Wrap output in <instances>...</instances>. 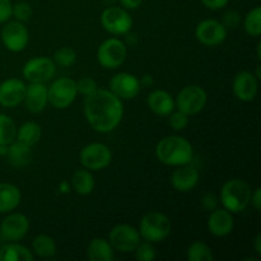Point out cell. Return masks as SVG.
<instances>
[{"instance_id": "obj_1", "label": "cell", "mask_w": 261, "mask_h": 261, "mask_svg": "<svg viewBox=\"0 0 261 261\" xmlns=\"http://www.w3.org/2000/svg\"><path fill=\"white\" fill-rule=\"evenodd\" d=\"M84 116L96 132L106 134L119 126L124 116V105L110 89L98 88L84 98Z\"/></svg>"}, {"instance_id": "obj_2", "label": "cell", "mask_w": 261, "mask_h": 261, "mask_svg": "<svg viewBox=\"0 0 261 261\" xmlns=\"http://www.w3.org/2000/svg\"><path fill=\"white\" fill-rule=\"evenodd\" d=\"M155 155L158 161L166 166L189 165L194 158V149L191 143L184 137L170 135L158 142L155 147Z\"/></svg>"}, {"instance_id": "obj_3", "label": "cell", "mask_w": 261, "mask_h": 261, "mask_svg": "<svg viewBox=\"0 0 261 261\" xmlns=\"http://www.w3.org/2000/svg\"><path fill=\"white\" fill-rule=\"evenodd\" d=\"M251 188L241 178H232L227 181L221 189V200L224 209L233 213L245 211L250 204Z\"/></svg>"}, {"instance_id": "obj_4", "label": "cell", "mask_w": 261, "mask_h": 261, "mask_svg": "<svg viewBox=\"0 0 261 261\" xmlns=\"http://www.w3.org/2000/svg\"><path fill=\"white\" fill-rule=\"evenodd\" d=\"M171 229L172 224L166 214L161 212H149L140 219L138 231L143 240L157 244L170 236Z\"/></svg>"}, {"instance_id": "obj_5", "label": "cell", "mask_w": 261, "mask_h": 261, "mask_svg": "<svg viewBox=\"0 0 261 261\" xmlns=\"http://www.w3.org/2000/svg\"><path fill=\"white\" fill-rule=\"evenodd\" d=\"M78 96L76 82L71 78L61 76L53 82L47 88V98L51 106L58 110H64L70 106Z\"/></svg>"}, {"instance_id": "obj_6", "label": "cell", "mask_w": 261, "mask_h": 261, "mask_svg": "<svg viewBox=\"0 0 261 261\" xmlns=\"http://www.w3.org/2000/svg\"><path fill=\"white\" fill-rule=\"evenodd\" d=\"M208 96L203 87L196 86V84H190L181 89L177 93L175 99V106L177 110L185 112L186 115H196L205 107Z\"/></svg>"}, {"instance_id": "obj_7", "label": "cell", "mask_w": 261, "mask_h": 261, "mask_svg": "<svg viewBox=\"0 0 261 261\" xmlns=\"http://www.w3.org/2000/svg\"><path fill=\"white\" fill-rule=\"evenodd\" d=\"M79 160L86 170L99 171L109 167L112 161V153L103 143H89L81 150Z\"/></svg>"}, {"instance_id": "obj_8", "label": "cell", "mask_w": 261, "mask_h": 261, "mask_svg": "<svg viewBox=\"0 0 261 261\" xmlns=\"http://www.w3.org/2000/svg\"><path fill=\"white\" fill-rule=\"evenodd\" d=\"M127 56V47L119 38H109L99 45L97 60L106 69H116L122 65Z\"/></svg>"}, {"instance_id": "obj_9", "label": "cell", "mask_w": 261, "mask_h": 261, "mask_svg": "<svg viewBox=\"0 0 261 261\" xmlns=\"http://www.w3.org/2000/svg\"><path fill=\"white\" fill-rule=\"evenodd\" d=\"M109 241L114 250L122 254H129V252H134V250L142 241V237L135 227L122 223L117 224L110 231Z\"/></svg>"}, {"instance_id": "obj_10", "label": "cell", "mask_w": 261, "mask_h": 261, "mask_svg": "<svg viewBox=\"0 0 261 261\" xmlns=\"http://www.w3.org/2000/svg\"><path fill=\"white\" fill-rule=\"evenodd\" d=\"M101 23L111 35H126L133 27V18L125 8L109 7L102 12Z\"/></svg>"}, {"instance_id": "obj_11", "label": "cell", "mask_w": 261, "mask_h": 261, "mask_svg": "<svg viewBox=\"0 0 261 261\" xmlns=\"http://www.w3.org/2000/svg\"><path fill=\"white\" fill-rule=\"evenodd\" d=\"M55 71L56 64L53 59L37 56L24 64L22 73L25 81L30 83H45L55 75Z\"/></svg>"}, {"instance_id": "obj_12", "label": "cell", "mask_w": 261, "mask_h": 261, "mask_svg": "<svg viewBox=\"0 0 261 261\" xmlns=\"http://www.w3.org/2000/svg\"><path fill=\"white\" fill-rule=\"evenodd\" d=\"M2 41L5 47L12 53H20L28 45V30L19 20L5 22L2 28Z\"/></svg>"}, {"instance_id": "obj_13", "label": "cell", "mask_w": 261, "mask_h": 261, "mask_svg": "<svg viewBox=\"0 0 261 261\" xmlns=\"http://www.w3.org/2000/svg\"><path fill=\"white\" fill-rule=\"evenodd\" d=\"M30 229V221L22 213L8 214L0 224V236L4 241L17 242L20 241L27 234Z\"/></svg>"}, {"instance_id": "obj_14", "label": "cell", "mask_w": 261, "mask_h": 261, "mask_svg": "<svg viewBox=\"0 0 261 261\" xmlns=\"http://www.w3.org/2000/svg\"><path fill=\"white\" fill-rule=\"evenodd\" d=\"M195 37L203 45L214 47L224 42L227 37V28L222 22L216 19L201 20L195 30Z\"/></svg>"}, {"instance_id": "obj_15", "label": "cell", "mask_w": 261, "mask_h": 261, "mask_svg": "<svg viewBox=\"0 0 261 261\" xmlns=\"http://www.w3.org/2000/svg\"><path fill=\"white\" fill-rule=\"evenodd\" d=\"M142 84L135 75L130 73H117L110 81V91L120 99H133L139 94Z\"/></svg>"}, {"instance_id": "obj_16", "label": "cell", "mask_w": 261, "mask_h": 261, "mask_svg": "<svg viewBox=\"0 0 261 261\" xmlns=\"http://www.w3.org/2000/svg\"><path fill=\"white\" fill-rule=\"evenodd\" d=\"M233 94L242 102H251L256 98L259 91V78L251 71H240L233 79Z\"/></svg>"}, {"instance_id": "obj_17", "label": "cell", "mask_w": 261, "mask_h": 261, "mask_svg": "<svg viewBox=\"0 0 261 261\" xmlns=\"http://www.w3.org/2000/svg\"><path fill=\"white\" fill-rule=\"evenodd\" d=\"M24 82L17 78H10L0 84V105L4 107H15L24 99Z\"/></svg>"}, {"instance_id": "obj_18", "label": "cell", "mask_w": 261, "mask_h": 261, "mask_svg": "<svg viewBox=\"0 0 261 261\" xmlns=\"http://www.w3.org/2000/svg\"><path fill=\"white\" fill-rule=\"evenodd\" d=\"M208 231L209 233L216 237H226L231 234L234 227L233 216L227 209H214L211 212L208 218Z\"/></svg>"}, {"instance_id": "obj_19", "label": "cell", "mask_w": 261, "mask_h": 261, "mask_svg": "<svg viewBox=\"0 0 261 261\" xmlns=\"http://www.w3.org/2000/svg\"><path fill=\"white\" fill-rule=\"evenodd\" d=\"M199 182V172L195 167L189 165L178 166L171 176V185L180 193L191 191Z\"/></svg>"}, {"instance_id": "obj_20", "label": "cell", "mask_w": 261, "mask_h": 261, "mask_svg": "<svg viewBox=\"0 0 261 261\" xmlns=\"http://www.w3.org/2000/svg\"><path fill=\"white\" fill-rule=\"evenodd\" d=\"M23 102L32 114H40L47 106V87L45 83H30L25 87V94Z\"/></svg>"}, {"instance_id": "obj_21", "label": "cell", "mask_w": 261, "mask_h": 261, "mask_svg": "<svg viewBox=\"0 0 261 261\" xmlns=\"http://www.w3.org/2000/svg\"><path fill=\"white\" fill-rule=\"evenodd\" d=\"M148 107L150 111L158 116H168L175 110V98L163 89H155L150 92L147 98Z\"/></svg>"}, {"instance_id": "obj_22", "label": "cell", "mask_w": 261, "mask_h": 261, "mask_svg": "<svg viewBox=\"0 0 261 261\" xmlns=\"http://www.w3.org/2000/svg\"><path fill=\"white\" fill-rule=\"evenodd\" d=\"M22 200L18 186L9 182H0V213L8 214L14 211Z\"/></svg>"}, {"instance_id": "obj_23", "label": "cell", "mask_w": 261, "mask_h": 261, "mask_svg": "<svg viewBox=\"0 0 261 261\" xmlns=\"http://www.w3.org/2000/svg\"><path fill=\"white\" fill-rule=\"evenodd\" d=\"M87 257L91 261H112L115 259L114 247L109 240L96 237L87 246Z\"/></svg>"}, {"instance_id": "obj_24", "label": "cell", "mask_w": 261, "mask_h": 261, "mask_svg": "<svg viewBox=\"0 0 261 261\" xmlns=\"http://www.w3.org/2000/svg\"><path fill=\"white\" fill-rule=\"evenodd\" d=\"M5 157L8 158V162L13 167L22 168L30 165L31 161H32V150L28 145L14 140L8 145V153Z\"/></svg>"}, {"instance_id": "obj_25", "label": "cell", "mask_w": 261, "mask_h": 261, "mask_svg": "<svg viewBox=\"0 0 261 261\" xmlns=\"http://www.w3.org/2000/svg\"><path fill=\"white\" fill-rule=\"evenodd\" d=\"M35 255L28 247L17 242H7L0 247V261H32Z\"/></svg>"}, {"instance_id": "obj_26", "label": "cell", "mask_w": 261, "mask_h": 261, "mask_svg": "<svg viewBox=\"0 0 261 261\" xmlns=\"http://www.w3.org/2000/svg\"><path fill=\"white\" fill-rule=\"evenodd\" d=\"M41 137H42V129L40 125L35 121H27L17 129L15 139L28 147H33L40 142Z\"/></svg>"}, {"instance_id": "obj_27", "label": "cell", "mask_w": 261, "mask_h": 261, "mask_svg": "<svg viewBox=\"0 0 261 261\" xmlns=\"http://www.w3.org/2000/svg\"><path fill=\"white\" fill-rule=\"evenodd\" d=\"M32 254L41 259H50L56 255V244L48 234H38L32 241Z\"/></svg>"}, {"instance_id": "obj_28", "label": "cell", "mask_w": 261, "mask_h": 261, "mask_svg": "<svg viewBox=\"0 0 261 261\" xmlns=\"http://www.w3.org/2000/svg\"><path fill=\"white\" fill-rule=\"evenodd\" d=\"M94 178L88 170H78L71 177V188L78 195H89L94 190Z\"/></svg>"}, {"instance_id": "obj_29", "label": "cell", "mask_w": 261, "mask_h": 261, "mask_svg": "<svg viewBox=\"0 0 261 261\" xmlns=\"http://www.w3.org/2000/svg\"><path fill=\"white\" fill-rule=\"evenodd\" d=\"M186 259L189 261H213L214 255L208 244L203 241H195L189 246L186 251Z\"/></svg>"}, {"instance_id": "obj_30", "label": "cell", "mask_w": 261, "mask_h": 261, "mask_svg": "<svg viewBox=\"0 0 261 261\" xmlns=\"http://www.w3.org/2000/svg\"><path fill=\"white\" fill-rule=\"evenodd\" d=\"M17 126L12 117L5 114H0V144L9 145L15 140Z\"/></svg>"}, {"instance_id": "obj_31", "label": "cell", "mask_w": 261, "mask_h": 261, "mask_svg": "<svg viewBox=\"0 0 261 261\" xmlns=\"http://www.w3.org/2000/svg\"><path fill=\"white\" fill-rule=\"evenodd\" d=\"M244 28L247 35L259 37L261 35V8L255 7L246 14L244 20Z\"/></svg>"}, {"instance_id": "obj_32", "label": "cell", "mask_w": 261, "mask_h": 261, "mask_svg": "<svg viewBox=\"0 0 261 261\" xmlns=\"http://www.w3.org/2000/svg\"><path fill=\"white\" fill-rule=\"evenodd\" d=\"M76 53L74 48L71 47H60L59 50L55 51L53 56V60L56 65L63 66V68H69V66L74 65L76 61Z\"/></svg>"}, {"instance_id": "obj_33", "label": "cell", "mask_w": 261, "mask_h": 261, "mask_svg": "<svg viewBox=\"0 0 261 261\" xmlns=\"http://www.w3.org/2000/svg\"><path fill=\"white\" fill-rule=\"evenodd\" d=\"M134 254L135 259L139 261H153L157 256V252H155V249L152 242L145 241V240L144 241H140L137 249L134 250Z\"/></svg>"}, {"instance_id": "obj_34", "label": "cell", "mask_w": 261, "mask_h": 261, "mask_svg": "<svg viewBox=\"0 0 261 261\" xmlns=\"http://www.w3.org/2000/svg\"><path fill=\"white\" fill-rule=\"evenodd\" d=\"M32 14H33V10L28 3L19 2L17 3V4L13 5L12 17H15V20H19V22L24 23L31 19Z\"/></svg>"}, {"instance_id": "obj_35", "label": "cell", "mask_w": 261, "mask_h": 261, "mask_svg": "<svg viewBox=\"0 0 261 261\" xmlns=\"http://www.w3.org/2000/svg\"><path fill=\"white\" fill-rule=\"evenodd\" d=\"M168 116H170V120H168L170 126L173 130H176V132H181V130H184L189 125V115L180 111V110L172 111Z\"/></svg>"}, {"instance_id": "obj_36", "label": "cell", "mask_w": 261, "mask_h": 261, "mask_svg": "<svg viewBox=\"0 0 261 261\" xmlns=\"http://www.w3.org/2000/svg\"><path fill=\"white\" fill-rule=\"evenodd\" d=\"M76 89H78V93H82L84 97H87L94 93L98 89V86H97L96 81L93 78L83 76V78H81L76 82Z\"/></svg>"}, {"instance_id": "obj_37", "label": "cell", "mask_w": 261, "mask_h": 261, "mask_svg": "<svg viewBox=\"0 0 261 261\" xmlns=\"http://www.w3.org/2000/svg\"><path fill=\"white\" fill-rule=\"evenodd\" d=\"M240 22H241V17L236 10H228L226 14L223 15V22L222 24L226 28H236L239 27Z\"/></svg>"}, {"instance_id": "obj_38", "label": "cell", "mask_w": 261, "mask_h": 261, "mask_svg": "<svg viewBox=\"0 0 261 261\" xmlns=\"http://www.w3.org/2000/svg\"><path fill=\"white\" fill-rule=\"evenodd\" d=\"M13 4L10 0H0V24L12 18Z\"/></svg>"}, {"instance_id": "obj_39", "label": "cell", "mask_w": 261, "mask_h": 261, "mask_svg": "<svg viewBox=\"0 0 261 261\" xmlns=\"http://www.w3.org/2000/svg\"><path fill=\"white\" fill-rule=\"evenodd\" d=\"M201 204H203L204 209L212 212L218 208V199H217V196L214 194H206V195H204Z\"/></svg>"}, {"instance_id": "obj_40", "label": "cell", "mask_w": 261, "mask_h": 261, "mask_svg": "<svg viewBox=\"0 0 261 261\" xmlns=\"http://www.w3.org/2000/svg\"><path fill=\"white\" fill-rule=\"evenodd\" d=\"M204 7H206L211 10H218L226 7L229 0H200Z\"/></svg>"}, {"instance_id": "obj_41", "label": "cell", "mask_w": 261, "mask_h": 261, "mask_svg": "<svg viewBox=\"0 0 261 261\" xmlns=\"http://www.w3.org/2000/svg\"><path fill=\"white\" fill-rule=\"evenodd\" d=\"M250 203L254 206L256 211L261 209V189L256 188L254 191H251V198H250Z\"/></svg>"}, {"instance_id": "obj_42", "label": "cell", "mask_w": 261, "mask_h": 261, "mask_svg": "<svg viewBox=\"0 0 261 261\" xmlns=\"http://www.w3.org/2000/svg\"><path fill=\"white\" fill-rule=\"evenodd\" d=\"M143 0H120V4L122 5V8H125L126 10L137 9L140 7Z\"/></svg>"}, {"instance_id": "obj_43", "label": "cell", "mask_w": 261, "mask_h": 261, "mask_svg": "<svg viewBox=\"0 0 261 261\" xmlns=\"http://www.w3.org/2000/svg\"><path fill=\"white\" fill-rule=\"evenodd\" d=\"M254 249H255V252H256L257 255H261V234L257 233L256 237H255L254 240Z\"/></svg>"}, {"instance_id": "obj_44", "label": "cell", "mask_w": 261, "mask_h": 261, "mask_svg": "<svg viewBox=\"0 0 261 261\" xmlns=\"http://www.w3.org/2000/svg\"><path fill=\"white\" fill-rule=\"evenodd\" d=\"M59 190H60V193L63 194H68L69 191H70V185H69L68 181H61L60 184H59Z\"/></svg>"}, {"instance_id": "obj_45", "label": "cell", "mask_w": 261, "mask_h": 261, "mask_svg": "<svg viewBox=\"0 0 261 261\" xmlns=\"http://www.w3.org/2000/svg\"><path fill=\"white\" fill-rule=\"evenodd\" d=\"M8 153V145L7 144H0V157H5Z\"/></svg>"}]
</instances>
